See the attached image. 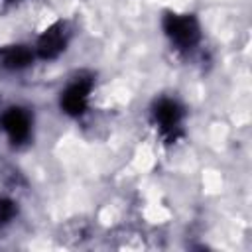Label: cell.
Instances as JSON below:
<instances>
[{
  "instance_id": "cell-1",
  "label": "cell",
  "mask_w": 252,
  "mask_h": 252,
  "mask_svg": "<svg viewBox=\"0 0 252 252\" xmlns=\"http://www.w3.org/2000/svg\"><path fill=\"white\" fill-rule=\"evenodd\" d=\"M165 33L177 47H193L199 41V26L193 16H167L163 22Z\"/></svg>"
},
{
  "instance_id": "cell-2",
  "label": "cell",
  "mask_w": 252,
  "mask_h": 252,
  "mask_svg": "<svg viewBox=\"0 0 252 252\" xmlns=\"http://www.w3.org/2000/svg\"><path fill=\"white\" fill-rule=\"evenodd\" d=\"M93 83L89 79H79L75 83H71L65 93L61 94V106L67 114L71 116H79L85 112L87 108V100H89V93H91Z\"/></svg>"
},
{
  "instance_id": "cell-3",
  "label": "cell",
  "mask_w": 252,
  "mask_h": 252,
  "mask_svg": "<svg viewBox=\"0 0 252 252\" xmlns=\"http://www.w3.org/2000/svg\"><path fill=\"white\" fill-rule=\"evenodd\" d=\"M2 126L8 134V138L14 142V144H22L28 140L30 136V116L28 112H24L22 108H10L4 116H2Z\"/></svg>"
},
{
  "instance_id": "cell-4",
  "label": "cell",
  "mask_w": 252,
  "mask_h": 252,
  "mask_svg": "<svg viewBox=\"0 0 252 252\" xmlns=\"http://www.w3.org/2000/svg\"><path fill=\"white\" fill-rule=\"evenodd\" d=\"M67 45V32L63 24H55L49 30H45V33L39 37L37 43V51L43 59H53L57 57Z\"/></svg>"
},
{
  "instance_id": "cell-5",
  "label": "cell",
  "mask_w": 252,
  "mask_h": 252,
  "mask_svg": "<svg viewBox=\"0 0 252 252\" xmlns=\"http://www.w3.org/2000/svg\"><path fill=\"white\" fill-rule=\"evenodd\" d=\"M154 116H156V122L159 126V130L167 136H173V132L181 124V108L177 106V102H173L169 98H163L156 104Z\"/></svg>"
},
{
  "instance_id": "cell-6",
  "label": "cell",
  "mask_w": 252,
  "mask_h": 252,
  "mask_svg": "<svg viewBox=\"0 0 252 252\" xmlns=\"http://www.w3.org/2000/svg\"><path fill=\"white\" fill-rule=\"evenodd\" d=\"M32 59V53L28 47L24 45H10V47H4L0 51V61L4 67L8 69H20V67H26Z\"/></svg>"
},
{
  "instance_id": "cell-7",
  "label": "cell",
  "mask_w": 252,
  "mask_h": 252,
  "mask_svg": "<svg viewBox=\"0 0 252 252\" xmlns=\"http://www.w3.org/2000/svg\"><path fill=\"white\" fill-rule=\"evenodd\" d=\"M16 215V207L10 199H2L0 201V224H6L12 220V217Z\"/></svg>"
}]
</instances>
